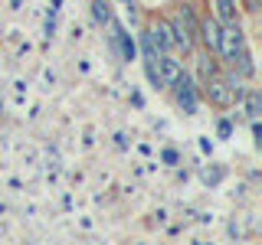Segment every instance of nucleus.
<instances>
[{
	"mask_svg": "<svg viewBox=\"0 0 262 245\" xmlns=\"http://www.w3.org/2000/svg\"><path fill=\"white\" fill-rule=\"evenodd\" d=\"M147 36L154 39V46H158L161 53H170V49H177L174 30H170V23H167V20H154L151 27H147Z\"/></svg>",
	"mask_w": 262,
	"mask_h": 245,
	"instance_id": "nucleus-5",
	"label": "nucleus"
},
{
	"mask_svg": "<svg viewBox=\"0 0 262 245\" xmlns=\"http://www.w3.org/2000/svg\"><path fill=\"white\" fill-rule=\"evenodd\" d=\"M108 27H112V49L125 62H131L138 56V46H135V39H131V33H125V27H121V23H115V20L108 23Z\"/></svg>",
	"mask_w": 262,
	"mask_h": 245,
	"instance_id": "nucleus-4",
	"label": "nucleus"
},
{
	"mask_svg": "<svg viewBox=\"0 0 262 245\" xmlns=\"http://www.w3.org/2000/svg\"><path fill=\"white\" fill-rule=\"evenodd\" d=\"M243 108H246V114H249V121H256L259 118V111H262V95L256 92V88H249V92L243 95Z\"/></svg>",
	"mask_w": 262,
	"mask_h": 245,
	"instance_id": "nucleus-9",
	"label": "nucleus"
},
{
	"mask_svg": "<svg viewBox=\"0 0 262 245\" xmlns=\"http://www.w3.org/2000/svg\"><path fill=\"white\" fill-rule=\"evenodd\" d=\"M243 49H246V36H243V30H239V23H226L223 30H220V43H216V53L223 56V62L233 65L236 59L243 56Z\"/></svg>",
	"mask_w": 262,
	"mask_h": 245,
	"instance_id": "nucleus-2",
	"label": "nucleus"
},
{
	"mask_svg": "<svg viewBox=\"0 0 262 245\" xmlns=\"http://www.w3.org/2000/svg\"><path fill=\"white\" fill-rule=\"evenodd\" d=\"M196 69H200V79H207L210 72H216V65L210 62V56H200V62H196Z\"/></svg>",
	"mask_w": 262,
	"mask_h": 245,
	"instance_id": "nucleus-12",
	"label": "nucleus"
},
{
	"mask_svg": "<svg viewBox=\"0 0 262 245\" xmlns=\"http://www.w3.org/2000/svg\"><path fill=\"white\" fill-rule=\"evenodd\" d=\"M200 95L210 105H216V108H229L233 105V88H229L226 76H220V72H210L207 79H200Z\"/></svg>",
	"mask_w": 262,
	"mask_h": 245,
	"instance_id": "nucleus-1",
	"label": "nucleus"
},
{
	"mask_svg": "<svg viewBox=\"0 0 262 245\" xmlns=\"http://www.w3.org/2000/svg\"><path fill=\"white\" fill-rule=\"evenodd\" d=\"M216 13H220L223 23H233L236 20V4L233 0H216Z\"/></svg>",
	"mask_w": 262,
	"mask_h": 245,
	"instance_id": "nucleus-10",
	"label": "nucleus"
},
{
	"mask_svg": "<svg viewBox=\"0 0 262 245\" xmlns=\"http://www.w3.org/2000/svg\"><path fill=\"white\" fill-rule=\"evenodd\" d=\"M220 20L216 16H207V20H200V27H196V36L203 39V46L207 49H216V43H220Z\"/></svg>",
	"mask_w": 262,
	"mask_h": 245,
	"instance_id": "nucleus-6",
	"label": "nucleus"
},
{
	"mask_svg": "<svg viewBox=\"0 0 262 245\" xmlns=\"http://www.w3.org/2000/svg\"><path fill=\"white\" fill-rule=\"evenodd\" d=\"M229 134H233V121L220 118V137H229Z\"/></svg>",
	"mask_w": 262,
	"mask_h": 245,
	"instance_id": "nucleus-14",
	"label": "nucleus"
},
{
	"mask_svg": "<svg viewBox=\"0 0 262 245\" xmlns=\"http://www.w3.org/2000/svg\"><path fill=\"white\" fill-rule=\"evenodd\" d=\"M161 160H164V163H170V167H174V163H180V154L174 151V147H164V151H161Z\"/></svg>",
	"mask_w": 262,
	"mask_h": 245,
	"instance_id": "nucleus-13",
	"label": "nucleus"
},
{
	"mask_svg": "<svg viewBox=\"0 0 262 245\" xmlns=\"http://www.w3.org/2000/svg\"><path fill=\"white\" fill-rule=\"evenodd\" d=\"M158 72H161V82H164V85H170V82L184 72V65H180V59H174L170 53H161L158 56Z\"/></svg>",
	"mask_w": 262,
	"mask_h": 245,
	"instance_id": "nucleus-7",
	"label": "nucleus"
},
{
	"mask_svg": "<svg viewBox=\"0 0 262 245\" xmlns=\"http://www.w3.org/2000/svg\"><path fill=\"white\" fill-rule=\"evenodd\" d=\"M220 177H223V174H220L216 167H203V170H200V180H203V183H207V186L220 183Z\"/></svg>",
	"mask_w": 262,
	"mask_h": 245,
	"instance_id": "nucleus-11",
	"label": "nucleus"
},
{
	"mask_svg": "<svg viewBox=\"0 0 262 245\" xmlns=\"http://www.w3.org/2000/svg\"><path fill=\"white\" fill-rule=\"evenodd\" d=\"M170 88H174V98H177L180 108H184V114H196V111H200V92H196L193 79L187 76V72H180V76L170 82Z\"/></svg>",
	"mask_w": 262,
	"mask_h": 245,
	"instance_id": "nucleus-3",
	"label": "nucleus"
},
{
	"mask_svg": "<svg viewBox=\"0 0 262 245\" xmlns=\"http://www.w3.org/2000/svg\"><path fill=\"white\" fill-rule=\"evenodd\" d=\"M92 16H95L98 27H108V23L115 20V16H112V4H108V0H92Z\"/></svg>",
	"mask_w": 262,
	"mask_h": 245,
	"instance_id": "nucleus-8",
	"label": "nucleus"
}]
</instances>
